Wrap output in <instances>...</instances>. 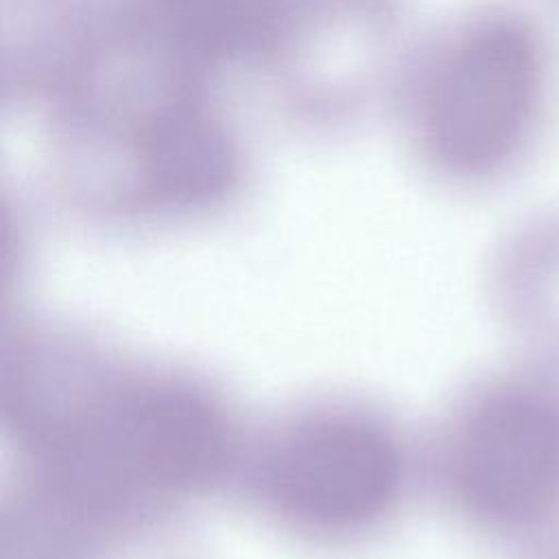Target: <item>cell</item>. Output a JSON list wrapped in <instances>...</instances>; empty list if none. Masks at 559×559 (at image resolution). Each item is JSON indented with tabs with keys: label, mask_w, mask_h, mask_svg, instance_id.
<instances>
[{
	"label": "cell",
	"mask_w": 559,
	"mask_h": 559,
	"mask_svg": "<svg viewBox=\"0 0 559 559\" xmlns=\"http://www.w3.org/2000/svg\"><path fill=\"white\" fill-rule=\"evenodd\" d=\"M452 472L463 502L491 522L542 515L559 496V406L533 391L485 400L456 437Z\"/></svg>",
	"instance_id": "obj_4"
},
{
	"label": "cell",
	"mask_w": 559,
	"mask_h": 559,
	"mask_svg": "<svg viewBox=\"0 0 559 559\" xmlns=\"http://www.w3.org/2000/svg\"><path fill=\"white\" fill-rule=\"evenodd\" d=\"M539 72L535 41L520 24L485 20L463 31L417 85L415 120L428 153L459 173L507 159L533 120Z\"/></svg>",
	"instance_id": "obj_2"
},
{
	"label": "cell",
	"mask_w": 559,
	"mask_h": 559,
	"mask_svg": "<svg viewBox=\"0 0 559 559\" xmlns=\"http://www.w3.org/2000/svg\"><path fill=\"white\" fill-rule=\"evenodd\" d=\"M227 424L212 397L179 380L107 386L46 419L35 454L76 507L118 513L170 500L207 483L227 454Z\"/></svg>",
	"instance_id": "obj_1"
},
{
	"label": "cell",
	"mask_w": 559,
	"mask_h": 559,
	"mask_svg": "<svg viewBox=\"0 0 559 559\" xmlns=\"http://www.w3.org/2000/svg\"><path fill=\"white\" fill-rule=\"evenodd\" d=\"M402 480L400 450L371 417L325 413L295 426L273 450L264 487L290 522L343 533L378 520Z\"/></svg>",
	"instance_id": "obj_3"
}]
</instances>
